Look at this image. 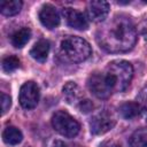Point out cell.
<instances>
[{
  "label": "cell",
  "instance_id": "obj_1",
  "mask_svg": "<svg viewBox=\"0 0 147 147\" xmlns=\"http://www.w3.org/2000/svg\"><path fill=\"white\" fill-rule=\"evenodd\" d=\"M96 41L108 53H125L136 45L137 29L129 16L117 14L98 29Z\"/></svg>",
  "mask_w": 147,
  "mask_h": 147
},
{
  "label": "cell",
  "instance_id": "obj_2",
  "mask_svg": "<svg viewBox=\"0 0 147 147\" xmlns=\"http://www.w3.org/2000/svg\"><path fill=\"white\" fill-rule=\"evenodd\" d=\"M102 76L111 93L123 92L132 80L133 67L129 61L115 60L107 64Z\"/></svg>",
  "mask_w": 147,
  "mask_h": 147
},
{
  "label": "cell",
  "instance_id": "obj_3",
  "mask_svg": "<svg viewBox=\"0 0 147 147\" xmlns=\"http://www.w3.org/2000/svg\"><path fill=\"white\" fill-rule=\"evenodd\" d=\"M60 49L62 55L71 62H83L92 54L90 44L78 36H68L63 38Z\"/></svg>",
  "mask_w": 147,
  "mask_h": 147
},
{
  "label": "cell",
  "instance_id": "obj_4",
  "mask_svg": "<svg viewBox=\"0 0 147 147\" xmlns=\"http://www.w3.org/2000/svg\"><path fill=\"white\" fill-rule=\"evenodd\" d=\"M52 125L56 132L67 138H74L79 133V123L67 111L59 110L52 117Z\"/></svg>",
  "mask_w": 147,
  "mask_h": 147
},
{
  "label": "cell",
  "instance_id": "obj_5",
  "mask_svg": "<svg viewBox=\"0 0 147 147\" xmlns=\"http://www.w3.org/2000/svg\"><path fill=\"white\" fill-rule=\"evenodd\" d=\"M18 101H20V105L24 109H33L38 105V101H39L38 85L32 80L24 83L20 90Z\"/></svg>",
  "mask_w": 147,
  "mask_h": 147
},
{
  "label": "cell",
  "instance_id": "obj_6",
  "mask_svg": "<svg viewBox=\"0 0 147 147\" xmlns=\"http://www.w3.org/2000/svg\"><path fill=\"white\" fill-rule=\"evenodd\" d=\"M116 124L115 118L113 117V115L106 110L100 111L98 114H95L91 122H90V127H91V132L93 134H103L108 131H110Z\"/></svg>",
  "mask_w": 147,
  "mask_h": 147
},
{
  "label": "cell",
  "instance_id": "obj_7",
  "mask_svg": "<svg viewBox=\"0 0 147 147\" xmlns=\"http://www.w3.org/2000/svg\"><path fill=\"white\" fill-rule=\"evenodd\" d=\"M88 90L99 99H108L111 95L110 90L108 88L102 72H93L87 79Z\"/></svg>",
  "mask_w": 147,
  "mask_h": 147
},
{
  "label": "cell",
  "instance_id": "obj_8",
  "mask_svg": "<svg viewBox=\"0 0 147 147\" xmlns=\"http://www.w3.org/2000/svg\"><path fill=\"white\" fill-rule=\"evenodd\" d=\"M62 15L64 16V20L67 22V24L76 30H86L88 28V21L86 18V16L74 8L70 7H65L62 9Z\"/></svg>",
  "mask_w": 147,
  "mask_h": 147
},
{
  "label": "cell",
  "instance_id": "obj_9",
  "mask_svg": "<svg viewBox=\"0 0 147 147\" xmlns=\"http://www.w3.org/2000/svg\"><path fill=\"white\" fill-rule=\"evenodd\" d=\"M39 21L40 23L48 30L56 29L60 25V14L56 8L49 3L44 5L39 11Z\"/></svg>",
  "mask_w": 147,
  "mask_h": 147
},
{
  "label": "cell",
  "instance_id": "obj_10",
  "mask_svg": "<svg viewBox=\"0 0 147 147\" xmlns=\"http://www.w3.org/2000/svg\"><path fill=\"white\" fill-rule=\"evenodd\" d=\"M86 14L92 22H103L109 14V3L103 0L91 1L87 5Z\"/></svg>",
  "mask_w": 147,
  "mask_h": 147
},
{
  "label": "cell",
  "instance_id": "obj_11",
  "mask_svg": "<svg viewBox=\"0 0 147 147\" xmlns=\"http://www.w3.org/2000/svg\"><path fill=\"white\" fill-rule=\"evenodd\" d=\"M62 93H63V96L65 99V101L70 105H76L78 106L80 101H83V98H84V94H83V91L80 90V87L74 83V82H68L65 83V85L63 86L62 88Z\"/></svg>",
  "mask_w": 147,
  "mask_h": 147
},
{
  "label": "cell",
  "instance_id": "obj_12",
  "mask_svg": "<svg viewBox=\"0 0 147 147\" xmlns=\"http://www.w3.org/2000/svg\"><path fill=\"white\" fill-rule=\"evenodd\" d=\"M49 53V42L45 39L37 41L30 51V55L38 62H45Z\"/></svg>",
  "mask_w": 147,
  "mask_h": 147
},
{
  "label": "cell",
  "instance_id": "obj_13",
  "mask_svg": "<svg viewBox=\"0 0 147 147\" xmlns=\"http://www.w3.org/2000/svg\"><path fill=\"white\" fill-rule=\"evenodd\" d=\"M119 114L123 118L125 119H133L136 117H138L141 114V108L138 105V102L134 101H127L124 102L121 107H119Z\"/></svg>",
  "mask_w": 147,
  "mask_h": 147
},
{
  "label": "cell",
  "instance_id": "obj_14",
  "mask_svg": "<svg viewBox=\"0 0 147 147\" xmlns=\"http://www.w3.org/2000/svg\"><path fill=\"white\" fill-rule=\"evenodd\" d=\"M30 37H31V30L29 28L23 26L11 36V39H10L11 45L16 48H22L30 40Z\"/></svg>",
  "mask_w": 147,
  "mask_h": 147
},
{
  "label": "cell",
  "instance_id": "obj_15",
  "mask_svg": "<svg viewBox=\"0 0 147 147\" xmlns=\"http://www.w3.org/2000/svg\"><path fill=\"white\" fill-rule=\"evenodd\" d=\"M23 134L15 126H7L2 132V140L7 145H17L22 141Z\"/></svg>",
  "mask_w": 147,
  "mask_h": 147
},
{
  "label": "cell",
  "instance_id": "obj_16",
  "mask_svg": "<svg viewBox=\"0 0 147 147\" xmlns=\"http://www.w3.org/2000/svg\"><path fill=\"white\" fill-rule=\"evenodd\" d=\"M21 0H10V1H2L0 3V11L5 16H14L20 13L22 8Z\"/></svg>",
  "mask_w": 147,
  "mask_h": 147
},
{
  "label": "cell",
  "instance_id": "obj_17",
  "mask_svg": "<svg viewBox=\"0 0 147 147\" xmlns=\"http://www.w3.org/2000/svg\"><path fill=\"white\" fill-rule=\"evenodd\" d=\"M131 147H147V127L136 130L130 137Z\"/></svg>",
  "mask_w": 147,
  "mask_h": 147
},
{
  "label": "cell",
  "instance_id": "obj_18",
  "mask_svg": "<svg viewBox=\"0 0 147 147\" xmlns=\"http://www.w3.org/2000/svg\"><path fill=\"white\" fill-rule=\"evenodd\" d=\"M20 64H21V61L17 56L15 55H9V56H6L2 59V62H1V67H2V70L5 72H11L14 70H16L17 68H20Z\"/></svg>",
  "mask_w": 147,
  "mask_h": 147
},
{
  "label": "cell",
  "instance_id": "obj_19",
  "mask_svg": "<svg viewBox=\"0 0 147 147\" xmlns=\"http://www.w3.org/2000/svg\"><path fill=\"white\" fill-rule=\"evenodd\" d=\"M137 102L141 108V113H145L147 119V86H145L137 96Z\"/></svg>",
  "mask_w": 147,
  "mask_h": 147
},
{
  "label": "cell",
  "instance_id": "obj_20",
  "mask_svg": "<svg viewBox=\"0 0 147 147\" xmlns=\"http://www.w3.org/2000/svg\"><path fill=\"white\" fill-rule=\"evenodd\" d=\"M10 106H11V99H10V96L8 94H6V93L2 92L1 93V114L5 115L9 110Z\"/></svg>",
  "mask_w": 147,
  "mask_h": 147
},
{
  "label": "cell",
  "instance_id": "obj_21",
  "mask_svg": "<svg viewBox=\"0 0 147 147\" xmlns=\"http://www.w3.org/2000/svg\"><path fill=\"white\" fill-rule=\"evenodd\" d=\"M77 107H78V109H79L82 113H84V114L90 113V111H91V110H93V108H94V106H93L92 101H91V100H88V99H84L83 101H80V102H79V105H78Z\"/></svg>",
  "mask_w": 147,
  "mask_h": 147
},
{
  "label": "cell",
  "instance_id": "obj_22",
  "mask_svg": "<svg viewBox=\"0 0 147 147\" xmlns=\"http://www.w3.org/2000/svg\"><path fill=\"white\" fill-rule=\"evenodd\" d=\"M138 32L140 33V36L147 40V18L142 20L139 24H138Z\"/></svg>",
  "mask_w": 147,
  "mask_h": 147
},
{
  "label": "cell",
  "instance_id": "obj_23",
  "mask_svg": "<svg viewBox=\"0 0 147 147\" xmlns=\"http://www.w3.org/2000/svg\"><path fill=\"white\" fill-rule=\"evenodd\" d=\"M52 147H69V146L65 145V144H64L63 141H61V140H54Z\"/></svg>",
  "mask_w": 147,
  "mask_h": 147
},
{
  "label": "cell",
  "instance_id": "obj_24",
  "mask_svg": "<svg viewBox=\"0 0 147 147\" xmlns=\"http://www.w3.org/2000/svg\"><path fill=\"white\" fill-rule=\"evenodd\" d=\"M102 147H121V146H119L118 144L114 142V141H108V142L103 144V145H102Z\"/></svg>",
  "mask_w": 147,
  "mask_h": 147
}]
</instances>
